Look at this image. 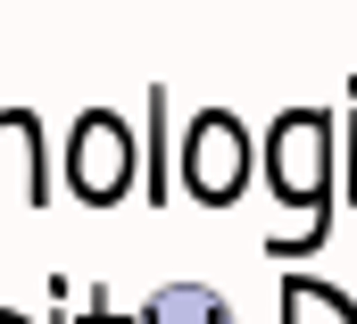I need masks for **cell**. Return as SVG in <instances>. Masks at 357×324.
Returning <instances> with one entry per match:
<instances>
[{
    "label": "cell",
    "instance_id": "6da1fadb",
    "mask_svg": "<svg viewBox=\"0 0 357 324\" xmlns=\"http://www.w3.org/2000/svg\"><path fill=\"white\" fill-rule=\"evenodd\" d=\"M142 324H233V316H225L216 291H199V283H167V291L142 308Z\"/></svg>",
    "mask_w": 357,
    "mask_h": 324
},
{
    "label": "cell",
    "instance_id": "7a4b0ae2",
    "mask_svg": "<svg viewBox=\"0 0 357 324\" xmlns=\"http://www.w3.org/2000/svg\"><path fill=\"white\" fill-rule=\"evenodd\" d=\"M233 183H241V133L233 125H208L199 133V191L208 200H233Z\"/></svg>",
    "mask_w": 357,
    "mask_h": 324
},
{
    "label": "cell",
    "instance_id": "3957f363",
    "mask_svg": "<svg viewBox=\"0 0 357 324\" xmlns=\"http://www.w3.org/2000/svg\"><path fill=\"white\" fill-rule=\"evenodd\" d=\"M291 324H316V300H307V291H299V308H291ZM324 324H349V316L333 308V316H324Z\"/></svg>",
    "mask_w": 357,
    "mask_h": 324
}]
</instances>
